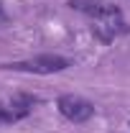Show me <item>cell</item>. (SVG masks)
<instances>
[{
  "label": "cell",
  "instance_id": "cell-3",
  "mask_svg": "<svg viewBox=\"0 0 130 133\" xmlns=\"http://www.w3.org/2000/svg\"><path fill=\"white\" fill-rule=\"evenodd\" d=\"M41 100L36 95H28V92H18L16 97L5 105H0V123H18L23 118H28L33 113V108L38 105Z\"/></svg>",
  "mask_w": 130,
  "mask_h": 133
},
{
  "label": "cell",
  "instance_id": "cell-5",
  "mask_svg": "<svg viewBox=\"0 0 130 133\" xmlns=\"http://www.w3.org/2000/svg\"><path fill=\"white\" fill-rule=\"evenodd\" d=\"M92 33L97 36L102 44H110V41H115L117 36L130 33V26L122 21V16L120 18H107V21H97V26H92Z\"/></svg>",
  "mask_w": 130,
  "mask_h": 133
},
{
  "label": "cell",
  "instance_id": "cell-6",
  "mask_svg": "<svg viewBox=\"0 0 130 133\" xmlns=\"http://www.w3.org/2000/svg\"><path fill=\"white\" fill-rule=\"evenodd\" d=\"M0 26H8V13H5L3 5H0Z\"/></svg>",
  "mask_w": 130,
  "mask_h": 133
},
{
  "label": "cell",
  "instance_id": "cell-4",
  "mask_svg": "<svg viewBox=\"0 0 130 133\" xmlns=\"http://www.w3.org/2000/svg\"><path fill=\"white\" fill-rule=\"evenodd\" d=\"M69 8L95 18V21H107V18H120L122 16L120 8L115 3H107V0H69Z\"/></svg>",
  "mask_w": 130,
  "mask_h": 133
},
{
  "label": "cell",
  "instance_id": "cell-1",
  "mask_svg": "<svg viewBox=\"0 0 130 133\" xmlns=\"http://www.w3.org/2000/svg\"><path fill=\"white\" fill-rule=\"evenodd\" d=\"M0 66L10 69V72H28V74H59V72L69 69L71 62L61 54H38V56L23 59V62H8Z\"/></svg>",
  "mask_w": 130,
  "mask_h": 133
},
{
  "label": "cell",
  "instance_id": "cell-2",
  "mask_svg": "<svg viewBox=\"0 0 130 133\" xmlns=\"http://www.w3.org/2000/svg\"><path fill=\"white\" fill-rule=\"evenodd\" d=\"M56 108H59L61 118H66L69 123H87L95 115V105L79 95H61L56 100Z\"/></svg>",
  "mask_w": 130,
  "mask_h": 133
}]
</instances>
